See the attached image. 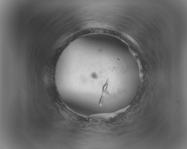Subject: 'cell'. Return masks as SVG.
Wrapping results in <instances>:
<instances>
[{
    "label": "cell",
    "mask_w": 187,
    "mask_h": 149,
    "mask_svg": "<svg viewBox=\"0 0 187 149\" xmlns=\"http://www.w3.org/2000/svg\"><path fill=\"white\" fill-rule=\"evenodd\" d=\"M129 106H128L123 108L114 112L93 115L90 116V117L94 119H108L114 118L119 115V114L125 112L129 108Z\"/></svg>",
    "instance_id": "6da1fadb"
},
{
    "label": "cell",
    "mask_w": 187,
    "mask_h": 149,
    "mask_svg": "<svg viewBox=\"0 0 187 149\" xmlns=\"http://www.w3.org/2000/svg\"><path fill=\"white\" fill-rule=\"evenodd\" d=\"M109 82V79H108L107 80L105 84L102 87V93L99 102V103L100 104H102L103 100L104 94L105 93L107 89Z\"/></svg>",
    "instance_id": "7a4b0ae2"
}]
</instances>
